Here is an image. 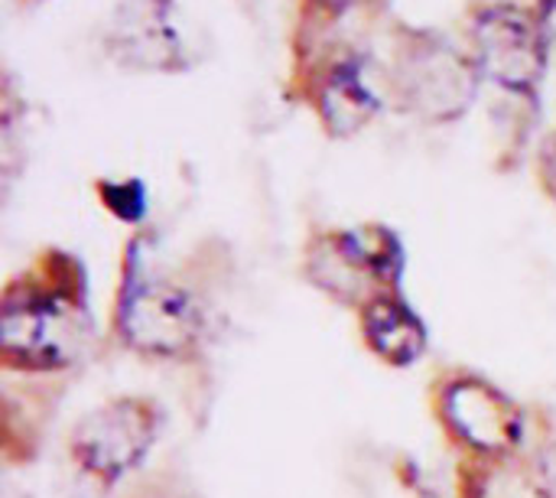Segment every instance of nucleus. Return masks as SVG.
I'll use <instances>...</instances> for the list:
<instances>
[{
    "instance_id": "1",
    "label": "nucleus",
    "mask_w": 556,
    "mask_h": 498,
    "mask_svg": "<svg viewBox=\"0 0 556 498\" xmlns=\"http://www.w3.org/2000/svg\"><path fill=\"white\" fill-rule=\"evenodd\" d=\"M156 440V411L137 398L111 401L75 427V460L91 476L111 483L137 466Z\"/></svg>"
},
{
    "instance_id": "2",
    "label": "nucleus",
    "mask_w": 556,
    "mask_h": 498,
    "mask_svg": "<svg viewBox=\"0 0 556 498\" xmlns=\"http://www.w3.org/2000/svg\"><path fill=\"white\" fill-rule=\"evenodd\" d=\"M479 65L511 91L531 95L547 69V42L541 26L518 7H492L476 20Z\"/></svg>"
},
{
    "instance_id": "3",
    "label": "nucleus",
    "mask_w": 556,
    "mask_h": 498,
    "mask_svg": "<svg viewBox=\"0 0 556 498\" xmlns=\"http://www.w3.org/2000/svg\"><path fill=\"white\" fill-rule=\"evenodd\" d=\"M75 307L62 294H29L23 300H7L0 316V339L7 359H23L29 365H59L78 349Z\"/></svg>"
},
{
    "instance_id": "4",
    "label": "nucleus",
    "mask_w": 556,
    "mask_h": 498,
    "mask_svg": "<svg viewBox=\"0 0 556 498\" xmlns=\"http://www.w3.org/2000/svg\"><path fill=\"white\" fill-rule=\"evenodd\" d=\"M121 333L140 352L179 356L199 336V310L163 281H134L121 307Z\"/></svg>"
},
{
    "instance_id": "5",
    "label": "nucleus",
    "mask_w": 556,
    "mask_h": 498,
    "mask_svg": "<svg viewBox=\"0 0 556 498\" xmlns=\"http://www.w3.org/2000/svg\"><path fill=\"white\" fill-rule=\"evenodd\" d=\"M404 95L433 117H456L472 101V65L446 42H417L401 62Z\"/></svg>"
},
{
    "instance_id": "6",
    "label": "nucleus",
    "mask_w": 556,
    "mask_h": 498,
    "mask_svg": "<svg viewBox=\"0 0 556 498\" xmlns=\"http://www.w3.org/2000/svg\"><path fill=\"white\" fill-rule=\"evenodd\" d=\"M443 418L472 447L502 453L521 440V411L485 382H456L443 395Z\"/></svg>"
},
{
    "instance_id": "7",
    "label": "nucleus",
    "mask_w": 556,
    "mask_h": 498,
    "mask_svg": "<svg viewBox=\"0 0 556 498\" xmlns=\"http://www.w3.org/2000/svg\"><path fill=\"white\" fill-rule=\"evenodd\" d=\"M111 49L134 69H179L182 46L169 20V0H127L114 16Z\"/></svg>"
},
{
    "instance_id": "8",
    "label": "nucleus",
    "mask_w": 556,
    "mask_h": 498,
    "mask_svg": "<svg viewBox=\"0 0 556 498\" xmlns=\"http://www.w3.org/2000/svg\"><path fill=\"white\" fill-rule=\"evenodd\" d=\"M365 336H368L371 349L394 365H410L414 359H420L424 343H427L424 323L401 300H391V297L368 303Z\"/></svg>"
},
{
    "instance_id": "9",
    "label": "nucleus",
    "mask_w": 556,
    "mask_h": 498,
    "mask_svg": "<svg viewBox=\"0 0 556 498\" xmlns=\"http://www.w3.org/2000/svg\"><path fill=\"white\" fill-rule=\"evenodd\" d=\"M319 108H323V117L329 121V127L336 130H355L362 124L371 121L378 101L375 95L365 88V82L358 78V69L352 65H342L323 88V98H319Z\"/></svg>"
},
{
    "instance_id": "10",
    "label": "nucleus",
    "mask_w": 556,
    "mask_h": 498,
    "mask_svg": "<svg viewBox=\"0 0 556 498\" xmlns=\"http://www.w3.org/2000/svg\"><path fill=\"white\" fill-rule=\"evenodd\" d=\"M323 3H329V7H336V10H342V7H349L352 0H323Z\"/></svg>"
}]
</instances>
